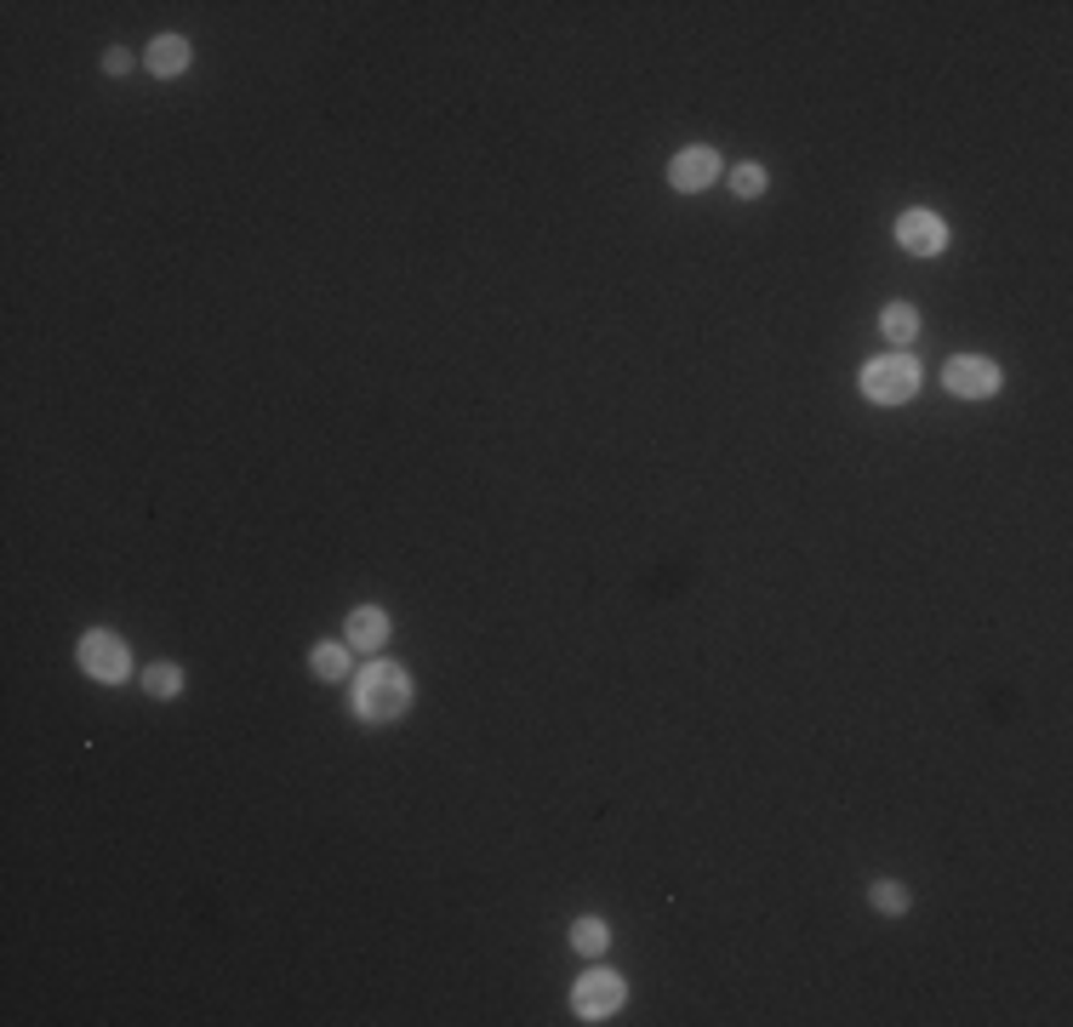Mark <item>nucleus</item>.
I'll use <instances>...</instances> for the list:
<instances>
[{
    "label": "nucleus",
    "instance_id": "5",
    "mask_svg": "<svg viewBox=\"0 0 1073 1027\" xmlns=\"http://www.w3.org/2000/svg\"><path fill=\"white\" fill-rule=\"evenodd\" d=\"M942 383L954 394H965V399H988L993 389H1000V366L982 360V355H959V360H947Z\"/></svg>",
    "mask_w": 1073,
    "mask_h": 1027
},
{
    "label": "nucleus",
    "instance_id": "7",
    "mask_svg": "<svg viewBox=\"0 0 1073 1027\" xmlns=\"http://www.w3.org/2000/svg\"><path fill=\"white\" fill-rule=\"evenodd\" d=\"M714 178H719V155H714V148H703V143L685 148V155H673V166H668V183L685 189V194L708 189Z\"/></svg>",
    "mask_w": 1073,
    "mask_h": 1027
},
{
    "label": "nucleus",
    "instance_id": "15",
    "mask_svg": "<svg viewBox=\"0 0 1073 1027\" xmlns=\"http://www.w3.org/2000/svg\"><path fill=\"white\" fill-rule=\"evenodd\" d=\"M908 901H914V896H908L903 885H885V880L873 885V908H880V913H908Z\"/></svg>",
    "mask_w": 1073,
    "mask_h": 1027
},
{
    "label": "nucleus",
    "instance_id": "9",
    "mask_svg": "<svg viewBox=\"0 0 1073 1027\" xmlns=\"http://www.w3.org/2000/svg\"><path fill=\"white\" fill-rule=\"evenodd\" d=\"M148 69H155L160 81L183 74V69H189V40H183V35H160L155 46H148Z\"/></svg>",
    "mask_w": 1073,
    "mask_h": 1027
},
{
    "label": "nucleus",
    "instance_id": "13",
    "mask_svg": "<svg viewBox=\"0 0 1073 1027\" xmlns=\"http://www.w3.org/2000/svg\"><path fill=\"white\" fill-rule=\"evenodd\" d=\"M314 673H320V680H343V673H348V645H314Z\"/></svg>",
    "mask_w": 1073,
    "mask_h": 1027
},
{
    "label": "nucleus",
    "instance_id": "11",
    "mask_svg": "<svg viewBox=\"0 0 1073 1027\" xmlns=\"http://www.w3.org/2000/svg\"><path fill=\"white\" fill-rule=\"evenodd\" d=\"M143 691L148 696H178L183 691V668L178 662H155V668L143 673Z\"/></svg>",
    "mask_w": 1073,
    "mask_h": 1027
},
{
    "label": "nucleus",
    "instance_id": "2",
    "mask_svg": "<svg viewBox=\"0 0 1073 1027\" xmlns=\"http://www.w3.org/2000/svg\"><path fill=\"white\" fill-rule=\"evenodd\" d=\"M919 360L914 355H885V360H868V371H862V389H868V399H880V406H903V399H914L919 394Z\"/></svg>",
    "mask_w": 1073,
    "mask_h": 1027
},
{
    "label": "nucleus",
    "instance_id": "8",
    "mask_svg": "<svg viewBox=\"0 0 1073 1027\" xmlns=\"http://www.w3.org/2000/svg\"><path fill=\"white\" fill-rule=\"evenodd\" d=\"M383 640H389V617L378 606H360L348 617V650H378Z\"/></svg>",
    "mask_w": 1073,
    "mask_h": 1027
},
{
    "label": "nucleus",
    "instance_id": "14",
    "mask_svg": "<svg viewBox=\"0 0 1073 1027\" xmlns=\"http://www.w3.org/2000/svg\"><path fill=\"white\" fill-rule=\"evenodd\" d=\"M760 189H765V166H737L731 171V194L737 200H754Z\"/></svg>",
    "mask_w": 1073,
    "mask_h": 1027
},
{
    "label": "nucleus",
    "instance_id": "16",
    "mask_svg": "<svg viewBox=\"0 0 1073 1027\" xmlns=\"http://www.w3.org/2000/svg\"><path fill=\"white\" fill-rule=\"evenodd\" d=\"M132 69V52H127V46H109V52H104V74H127Z\"/></svg>",
    "mask_w": 1073,
    "mask_h": 1027
},
{
    "label": "nucleus",
    "instance_id": "1",
    "mask_svg": "<svg viewBox=\"0 0 1073 1027\" xmlns=\"http://www.w3.org/2000/svg\"><path fill=\"white\" fill-rule=\"evenodd\" d=\"M406 708H412V673L394 662H371L355 685V714L383 725V719H401Z\"/></svg>",
    "mask_w": 1073,
    "mask_h": 1027
},
{
    "label": "nucleus",
    "instance_id": "3",
    "mask_svg": "<svg viewBox=\"0 0 1073 1027\" xmlns=\"http://www.w3.org/2000/svg\"><path fill=\"white\" fill-rule=\"evenodd\" d=\"M81 668L92 673V680L115 685V680H127V673H132V650H127V640H120V634L92 629V634H81Z\"/></svg>",
    "mask_w": 1073,
    "mask_h": 1027
},
{
    "label": "nucleus",
    "instance_id": "12",
    "mask_svg": "<svg viewBox=\"0 0 1073 1027\" xmlns=\"http://www.w3.org/2000/svg\"><path fill=\"white\" fill-rule=\"evenodd\" d=\"M606 919H577V924H571V947H577V954H600V947H606Z\"/></svg>",
    "mask_w": 1073,
    "mask_h": 1027
},
{
    "label": "nucleus",
    "instance_id": "4",
    "mask_svg": "<svg viewBox=\"0 0 1073 1027\" xmlns=\"http://www.w3.org/2000/svg\"><path fill=\"white\" fill-rule=\"evenodd\" d=\"M622 976H611V970H594V976H583L577 988H571V1011H577L583 1022H606V1016H617V1005H622Z\"/></svg>",
    "mask_w": 1073,
    "mask_h": 1027
},
{
    "label": "nucleus",
    "instance_id": "6",
    "mask_svg": "<svg viewBox=\"0 0 1073 1027\" xmlns=\"http://www.w3.org/2000/svg\"><path fill=\"white\" fill-rule=\"evenodd\" d=\"M896 240H903V252H914V258H937L947 246V229H942L937 212H903L896 217Z\"/></svg>",
    "mask_w": 1073,
    "mask_h": 1027
},
{
    "label": "nucleus",
    "instance_id": "10",
    "mask_svg": "<svg viewBox=\"0 0 1073 1027\" xmlns=\"http://www.w3.org/2000/svg\"><path fill=\"white\" fill-rule=\"evenodd\" d=\"M880 325H885L891 343H914V337H919V309H914V303H891Z\"/></svg>",
    "mask_w": 1073,
    "mask_h": 1027
}]
</instances>
